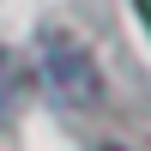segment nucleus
Returning <instances> with one entry per match:
<instances>
[{"label": "nucleus", "instance_id": "1", "mask_svg": "<svg viewBox=\"0 0 151 151\" xmlns=\"http://www.w3.org/2000/svg\"><path fill=\"white\" fill-rule=\"evenodd\" d=\"M6 103H12V67H6V55H0V115H6Z\"/></svg>", "mask_w": 151, "mask_h": 151}, {"label": "nucleus", "instance_id": "2", "mask_svg": "<svg viewBox=\"0 0 151 151\" xmlns=\"http://www.w3.org/2000/svg\"><path fill=\"white\" fill-rule=\"evenodd\" d=\"M145 24H151V0H145Z\"/></svg>", "mask_w": 151, "mask_h": 151}, {"label": "nucleus", "instance_id": "3", "mask_svg": "<svg viewBox=\"0 0 151 151\" xmlns=\"http://www.w3.org/2000/svg\"><path fill=\"white\" fill-rule=\"evenodd\" d=\"M109 151H115V145H109Z\"/></svg>", "mask_w": 151, "mask_h": 151}]
</instances>
